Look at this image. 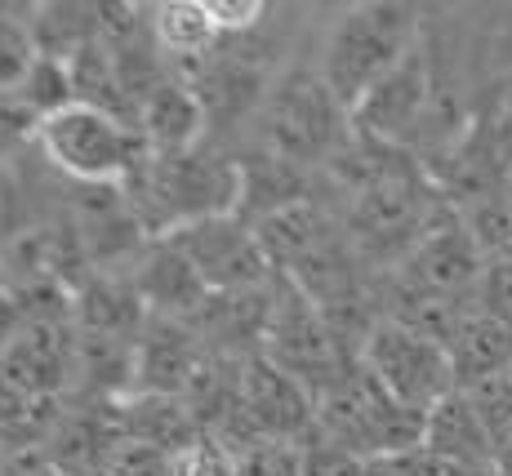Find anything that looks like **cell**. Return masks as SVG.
Returning a JSON list of instances; mask_svg holds the SVG:
<instances>
[{
    "label": "cell",
    "mask_w": 512,
    "mask_h": 476,
    "mask_svg": "<svg viewBox=\"0 0 512 476\" xmlns=\"http://www.w3.org/2000/svg\"><path fill=\"white\" fill-rule=\"evenodd\" d=\"M361 472H366V459H357V454L317 441V436L303 441V476H361Z\"/></svg>",
    "instance_id": "cell-27"
},
{
    "label": "cell",
    "mask_w": 512,
    "mask_h": 476,
    "mask_svg": "<svg viewBox=\"0 0 512 476\" xmlns=\"http://www.w3.org/2000/svg\"><path fill=\"white\" fill-rule=\"evenodd\" d=\"M36 130H41V121L27 112L23 98L0 94V165L23 161L27 147H36Z\"/></svg>",
    "instance_id": "cell-24"
},
{
    "label": "cell",
    "mask_w": 512,
    "mask_h": 476,
    "mask_svg": "<svg viewBox=\"0 0 512 476\" xmlns=\"http://www.w3.org/2000/svg\"><path fill=\"white\" fill-rule=\"evenodd\" d=\"M423 419H428V414L392 401V396L379 388V379L357 361L334 388L317 396V423H312L308 436H317V441H326V445H339V450L370 463V459H397V454L419 450ZM308 436H303V441H308Z\"/></svg>",
    "instance_id": "cell-4"
},
{
    "label": "cell",
    "mask_w": 512,
    "mask_h": 476,
    "mask_svg": "<svg viewBox=\"0 0 512 476\" xmlns=\"http://www.w3.org/2000/svg\"><path fill=\"white\" fill-rule=\"evenodd\" d=\"M170 241L192 259L201 281L210 285V294H250L277 281V267L268 263L254 227L241 223L236 214L192 223L183 232H174Z\"/></svg>",
    "instance_id": "cell-9"
},
{
    "label": "cell",
    "mask_w": 512,
    "mask_h": 476,
    "mask_svg": "<svg viewBox=\"0 0 512 476\" xmlns=\"http://www.w3.org/2000/svg\"><path fill=\"white\" fill-rule=\"evenodd\" d=\"M130 281H134V290H139L147 312L165 316V321H192V316L210 303V285L201 281V272H196L192 259H187L170 236L152 241L139 259H134Z\"/></svg>",
    "instance_id": "cell-11"
},
{
    "label": "cell",
    "mask_w": 512,
    "mask_h": 476,
    "mask_svg": "<svg viewBox=\"0 0 512 476\" xmlns=\"http://www.w3.org/2000/svg\"><path fill=\"white\" fill-rule=\"evenodd\" d=\"M361 365L379 379V388L392 401L428 414L441 396L455 392V365H450L446 343L423 339L397 321H379L361 347Z\"/></svg>",
    "instance_id": "cell-7"
},
{
    "label": "cell",
    "mask_w": 512,
    "mask_h": 476,
    "mask_svg": "<svg viewBox=\"0 0 512 476\" xmlns=\"http://www.w3.org/2000/svg\"><path fill=\"white\" fill-rule=\"evenodd\" d=\"M205 14L214 18L223 41H236V36H250L259 32L263 23L272 18V5L268 0H201Z\"/></svg>",
    "instance_id": "cell-25"
},
{
    "label": "cell",
    "mask_w": 512,
    "mask_h": 476,
    "mask_svg": "<svg viewBox=\"0 0 512 476\" xmlns=\"http://www.w3.org/2000/svg\"><path fill=\"white\" fill-rule=\"evenodd\" d=\"M36 152L63 183L76 187H121L147 161V143L130 121L85 103L41 121Z\"/></svg>",
    "instance_id": "cell-5"
},
{
    "label": "cell",
    "mask_w": 512,
    "mask_h": 476,
    "mask_svg": "<svg viewBox=\"0 0 512 476\" xmlns=\"http://www.w3.org/2000/svg\"><path fill=\"white\" fill-rule=\"evenodd\" d=\"M147 316L152 312L143 307L130 272H90L72 294V321L81 334L139 343Z\"/></svg>",
    "instance_id": "cell-12"
},
{
    "label": "cell",
    "mask_w": 512,
    "mask_h": 476,
    "mask_svg": "<svg viewBox=\"0 0 512 476\" xmlns=\"http://www.w3.org/2000/svg\"><path fill=\"white\" fill-rule=\"evenodd\" d=\"M32 41L41 58L72 63L98 41V5H32Z\"/></svg>",
    "instance_id": "cell-18"
},
{
    "label": "cell",
    "mask_w": 512,
    "mask_h": 476,
    "mask_svg": "<svg viewBox=\"0 0 512 476\" xmlns=\"http://www.w3.org/2000/svg\"><path fill=\"white\" fill-rule=\"evenodd\" d=\"M388 463H392V476H490V472H472L464 463L441 459V454L423 450V445L410 454H397V459H388Z\"/></svg>",
    "instance_id": "cell-28"
},
{
    "label": "cell",
    "mask_w": 512,
    "mask_h": 476,
    "mask_svg": "<svg viewBox=\"0 0 512 476\" xmlns=\"http://www.w3.org/2000/svg\"><path fill=\"white\" fill-rule=\"evenodd\" d=\"M103 476H170V454L143 441H121L107 454Z\"/></svg>",
    "instance_id": "cell-26"
},
{
    "label": "cell",
    "mask_w": 512,
    "mask_h": 476,
    "mask_svg": "<svg viewBox=\"0 0 512 476\" xmlns=\"http://www.w3.org/2000/svg\"><path fill=\"white\" fill-rule=\"evenodd\" d=\"M446 352L455 365V388L472 392L477 383H490L512 370V321L486 312V307H468Z\"/></svg>",
    "instance_id": "cell-15"
},
{
    "label": "cell",
    "mask_w": 512,
    "mask_h": 476,
    "mask_svg": "<svg viewBox=\"0 0 512 476\" xmlns=\"http://www.w3.org/2000/svg\"><path fill=\"white\" fill-rule=\"evenodd\" d=\"M423 27L428 23L419 9L397 5V0H366V5H352L334 18L326 41H321L317 72L330 85V94L348 107V116L423 41Z\"/></svg>",
    "instance_id": "cell-2"
},
{
    "label": "cell",
    "mask_w": 512,
    "mask_h": 476,
    "mask_svg": "<svg viewBox=\"0 0 512 476\" xmlns=\"http://www.w3.org/2000/svg\"><path fill=\"white\" fill-rule=\"evenodd\" d=\"M23 330H27V307H23V299H18L14 290H5V285H0V356H5L18 339H23Z\"/></svg>",
    "instance_id": "cell-29"
},
{
    "label": "cell",
    "mask_w": 512,
    "mask_h": 476,
    "mask_svg": "<svg viewBox=\"0 0 512 476\" xmlns=\"http://www.w3.org/2000/svg\"><path fill=\"white\" fill-rule=\"evenodd\" d=\"M152 36L156 49L165 54V67H170L174 81H192L205 67V58L223 45L214 18L205 14L201 0H170V5H152Z\"/></svg>",
    "instance_id": "cell-16"
},
{
    "label": "cell",
    "mask_w": 512,
    "mask_h": 476,
    "mask_svg": "<svg viewBox=\"0 0 512 476\" xmlns=\"http://www.w3.org/2000/svg\"><path fill=\"white\" fill-rule=\"evenodd\" d=\"M36 58L41 54L32 41V5H18L14 14L0 18V94H18Z\"/></svg>",
    "instance_id": "cell-20"
},
{
    "label": "cell",
    "mask_w": 512,
    "mask_h": 476,
    "mask_svg": "<svg viewBox=\"0 0 512 476\" xmlns=\"http://www.w3.org/2000/svg\"><path fill=\"white\" fill-rule=\"evenodd\" d=\"M486 254H481L477 236L468 232L464 214L450 205L428 232L419 236V245L406 254L392 276L406 281L410 290H423L432 299H450V303H472L477 299V285L486 276Z\"/></svg>",
    "instance_id": "cell-8"
},
{
    "label": "cell",
    "mask_w": 512,
    "mask_h": 476,
    "mask_svg": "<svg viewBox=\"0 0 512 476\" xmlns=\"http://www.w3.org/2000/svg\"><path fill=\"white\" fill-rule=\"evenodd\" d=\"M432 107H437V72H432L428 27H423V41L357 103L352 134L374 138L383 147H401V152H419Z\"/></svg>",
    "instance_id": "cell-6"
},
{
    "label": "cell",
    "mask_w": 512,
    "mask_h": 476,
    "mask_svg": "<svg viewBox=\"0 0 512 476\" xmlns=\"http://www.w3.org/2000/svg\"><path fill=\"white\" fill-rule=\"evenodd\" d=\"M423 450L441 454L450 463H464L472 472H495V463H499L495 436L481 423L472 396L459 388L450 396H441L428 410V419H423Z\"/></svg>",
    "instance_id": "cell-14"
},
{
    "label": "cell",
    "mask_w": 512,
    "mask_h": 476,
    "mask_svg": "<svg viewBox=\"0 0 512 476\" xmlns=\"http://www.w3.org/2000/svg\"><path fill=\"white\" fill-rule=\"evenodd\" d=\"M170 476H236V450L223 436L196 432L183 450L170 454Z\"/></svg>",
    "instance_id": "cell-22"
},
{
    "label": "cell",
    "mask_w": 512,
    "mask_h": 476,
    "mask_svg": "<svg viewBox=\"0 0 512 476\" xmlns=\"http://www.w3.org/2000/svg\"><path fill=\"white\" fill-rule=\"evenodd\" d=\"M121 187L139 223L147 227V236L165 241V236L205 223V218L236 214V205H241V156L219 143H201L192 152L174 156L147 152V161Z\"/></svg>",
    "instance_id": "cell-1"
},
{
    "label": "cell",
    "mask_w": 512,
    "mask_h": 476,
    "mask_svg": "<svg viewBox=\"0 0 512 476\" xmlns=\"http://www.w3.org/2000/svg\"><path fill=\"white\" fill-rule=\"evenodd\" d=\"M205 361H210V347L201 343V334L187 321L147 316L139 343H134V392L183 396Z\"/></svg>",
    "instance_id": "cell-10"
},
{
    "label": "cell",
    "mask_w": 512,
    "mask_h": 476,
    "mask_svg": "<svg viewBox=\"0 0 512 476\" xmlns=\"http://www.w3.org/2000/svg\"><path fill=\"white\" fill-rule=\"evenodd\" d=\"M18 98L27 103V112H32L36 121H49V116H58L63 107H72L76 94H72V72H67V63H58V58H36V67L27 72Z\"/></svg>",
    "instance_id": "cell-21"
},
{
    "label": "cell",
    "mask_w": 512,
    "mask_h": 476,
    "mask_svg": "<svg viewBox=\"0 0 512 476\" xmlns=\"http://www.w3.org/2000/svg\"><path fill=\"white\" fill-rule=\"evenodd\" d=\"M250 130L259 152H272L281 161L299 165V170L317 174V170H330V161L348 147L352 116L330 94V85L321 81L317 67L294 63L268 89Z\"/></svg>",
    "instance_id": "cell-3"
},
{
    "label": "cell",
    "mask_w": 512,
    "mask_h": 476,
    "mask_svg": "<svg viewBox=\"0 0 512 476\" xmlns=\"http://www.w3.org/2000/svg\"><path fill=\"white\" fill-rule=\"evenodd\" d=\"M139 134L152 156H174V152H192V147L210 143V116L205 103L187 81H165L161 89L143 98L139 107Z\"/></svg>",
    "instance_id": "cell-13"
},
{
    "label": "cell",
    "mask_w": 512,
    "mask_h": 476,
    "mask_svg": "<svg viewBox=\"0 0 512 476\" xmlns=\"http://www.w3.org/2000/svg\"><path fill=\"white\" fill-rule=\"evenodd\" d=\"M23 161H27V156H23ZM23 161L0 165V254H5L23 232H32L41 218H49L54 210H63V201L45 205L41 196H36V192H41V183L32 178V170H23Z\"/></svg>",
    "instance_id": "cell-19"
},
{
    "label": "cell",
    "mask_w": 512,
    "mask_h": 476,
    "mask_svg": "<svg viewBox=\"0 0 512 476\" xmlns=\"http://www.w3.org/2000/svg\"><path fill=\"white\" fill-rule=\"evenodd\" d=\"M236 476H303V441H254L236 454Z\"/></svg>",
    "instance_id": "cell-23"
},
{
    "label": "cell",
    "mask_w": 512,
    "mask_h": 476,
    "mask_svg": "<svg viewBox=\"0 0 512 476\" xmlns=\"http://www.w3.org/2000/svg\"><path fill=\"white\" fill-rule=\"evenodd\" d=\"M508 201H512V174H508Z\"/></svg>",
    "instance_id": "cell-30"
},
{
    "label": "cell",
    "mask_w": 512,
    "mask_h": 476,
    "mask_svg": "<svg viewBox=\"0 0 512 476\" xmlns=\"http://www.w3.org/2000/svg\"><path fill=\"white\" fill-rule=\"evenodd\" d=\"M116 419H121V441H143L156 450L174 454L201 432V423L192 419L183 396H152L134 392L125 401H116Z\"/></svg>",
    "instance_id": "cell-17"
}]
</instances>
